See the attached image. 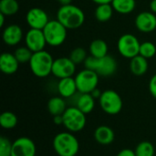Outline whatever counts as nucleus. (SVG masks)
Here are the masks:
<instances>
[{
  "label": "nucleus",
  "instance_id": "5",
  "mask_svg": "<svg viewBox=\"0 0 156 156\" xmlns=\"http://www.w3.org/2000/svg\"><path fill=\"white\" fill-rule=\"evenodd\" d=\"M43 33L47 44L56 48L61 46L67 39L68 29L58 20H49L47 26L43 28Z\"/></svg>",
  "mask_w": 156,
  "mask_h": 156
},
{
  "label": "nucleus",
  "instance_id": "36",
  "mask_svg": "<svg viewBox=\"0 0 156 156\" xmlns=\"http://www.w3.org/2000/svg\"><path fill=\"white\" fill-rule=\"evenodd\" d=\"M93 3L98 5H103V4H112V0H91Z\"/></svg>",
  "mask_w": 156,
  "mask_h": 156
},
{
  "label": "nucleus",
  "instance_id": "26",
  "mask_svg": "<svg viewBox=\"0 0 156 156\" xmlns=\"http://www.w3.org/2000/svg\"><path fill=\"white\" fill-rule=\"evenodd\" d=\"M17 117L12 112H4L0 115V125L5 130L14 129L17 124Z\"/></svg>",
  "mask_w": 156,
  "mask_h": 156
},
{
  "label": "nucleus",
  "instance_id": "29",
  "mask_svg": "<svg viewBox=\"0 0 156 156\" xmlns=\"http://www.w3.org/2000/svg\"><path fill=\"white\" fill-rule=\"evenodd\" d=\"M14 55L16 56V59L18 60L19 63H27L30 61L31 58H32V55H33V52L26 46L24 47H19L17 48L15 52H14Z\"/></svg>",
  "mask_w": 156,
  "mask_h": 156
},
{
  "label": "nucleus",
  "instance_id": "31",
  "mask_svg": "<svg viewBox=\"0 0 156 156\" xmlns=\"http://www.w3.org/2000/svg\"><path fill=\"white\" fill-rule=\"evenodd\" d=\"M12 144L8 138L5 136L0 137V156H11Z\"/></svg>",
  "mask_w": 156,
  "mask_h": 156
},
{
  "label": "nucleus",
  "instance_id": "33",
  "mask_svg": "<svg viewBox=\"0 0 156 156\" xmlns=\"http://www.w3.org/2000/svg\"><path fill=\"white\" fill-rule=\"evenodd\" d=\"M116 156H136L135 155V153H134V151H133V150H131V149H128V148H126V149H122V150H121Z\"/></svg>",
  "mask_w": 156,
  "mask_h": 156
},
{
  "label": "nucleus",
  "instance_id": "2",
  "mask_svg": "<svg viewBox=\"0 0 156 156\" xmlns=\"http://www.w3.org/2000/svg\"><path fill=\"white\" fill-rule=\"evenodd\" d=\"M53 148L58 156H76L80 151V143L70 132H61L53 139Z\"/></svg>",
  "mask_w": 156,
  "mask_h": 156
},
{
  "label": "nucleus",
  "instance_id": "23",
  "mask_svg": "<svg viewBox=\"0 0 156 156\" xmlns=\"http://www.w3.org/2000/svg\"><path fill=\"white\" fill-rule=\"evenodd\" d=\"M112 5L115 12L121 15H128L134 11L136 0H112Z\"/></svg>",
  "mask_w": 156,
  "mask_h": 156
},
{
  "label": "nucleus",
  "instance_id": "25",
  "mask_svg": "<svg viewBox=\"0 0 156 156\" xmlns=\"http://www.w3.org/2000/svg\"><path fill=\"white\" fill-rule=\"evenodd\" d=\"M19 10V4L17 0H1L0 1V13L5 16L16 15Z\"/></svg>",
  "mask_w": 156,
  "mask_h": 156
},
{
  "label": "nucleus",
  "instance_id": "22",
  "mask_svg": "<svg viewBox=\"0 0 156 156\" xmlns=\"http://www.w3.org/2000/svg\"><path fill=\"white\" fill-rule=\"evenodd\" d=\"M89 50H90V56L95 57L97 58H101L108 55L109 47L106 41L99 38V39H94L93 41H91V43L90 44Z\"/></svg>",
  "mask_w": 156,
  "mask_h": 156
},
{
  "label": "nucleus",
  "instance_id": "15",
  "mask_svg": "<svg viewBox=\"0 0 156 156\" xmlns=\"http://www.w3.org/2000/svg\"><path fill=\"white\" fill-rule=\"evenodd\" d=\"M24 37L25 36L23 30L18 25L16 24L9 25L5 27V29L3 30V34H2L3 41L5 45L9 47L17 46Z\"/></svg>",
  "mask_w": 156,
  "mask_h": 156
},
{
  "label": "nucleus",
  "instance_id": "30",
  "mask_svg": "<svg viewBox=\"0 0 156 156\" xmlns=\"http://www.w3.org/2000/svg\"><path fill=\"white\" fill-rule=\"evenodd\" d=\"M87 58H88L87 51L83 48H76L72 49L70 54H69V58L76 65L84 63V61L86 60Z\"/></svg>",
  "mask_w": 156,
  "mask_h": 156
},
{
  "label": "nucleus",
  "instance_id": "32",
  "mask_svg": "<svg viewBox=\"0 0 156 156\" xmlns=\"http://www.w3.org/2000/svg\"><path fill=\"white\" fill-rule=\"evenodd\" d=\"M149 91L151 95L156 99V73L152 76L149 81Z\"/></svg>",
  "mask_w": 156,
  "mask_h": 156
},
{
  "label": "nucleus",
  "instance_id": "27",
  "mask_svg": "<svg viewBox=\"0 0 156 156\" xmlns=\"http://www.w3.org/2000/svg\"><path fill=\"white\" fill-rule=\"evenodd\" d=\"M134 153L136 156H154L155 149L152 143L144 141L136 146Z\"/></svg>",
  "mask_w": 156,
  "mask_h": 156
},
{
  "label": "nucleus",
  "instance_id": "39",
  "mask_svg": "<svg viewBox=\"0 0 156 156\" xmlns=\"http://www.w3.org/2000/svg\"><path fill=\"white\" fill-rule=\"evenodd\" d=\"M58 2L61 5H70L72 0H58Z\"/></svg>",
  "mask_w": 156,
  "mask_h": 156
},
{
  "label": "nucleus",
  "instance_id": "12",
  "mask_svg": "<svg viewBox=\"0 0 156 156\" xmlns=\"http://www.w3.org/2000/svg\"><path fill=\"white\" fill-rule=\"evenodd\" d=\"M26 22L30 28L41 29L49 22L48 15L40 7H32L26 14Z\"/></svg>",
  "mask_w": 156,
  "mask_h": 156
},
{
  "label": "nucleus",
  "instance_id": "14",
  "mask_svg": "<svg viewBox=\"0 0 156 156\" xmlns=\"http://www.w3.org/2000/svg\"><path fill=\"white\" fill-rule=\"evenodd\" d=\"M134 25L140 32L151 33L156 29V15L151 11H143L136 16Z\"/></svg>",
  "mask_w": 156,
  "mask_h": 156
},
{
  "label": "nucleus",
  "instance_id": "38",
  "mask_svg": "<svg viewBox=\"0 0 156 156\" xmlns=\"http://www.w3.org/2000/svg\"><path fill=\"white\" fill-rule=\"evenodd\" d=\"M5 16L2 13H0V27H4L5 24Z\"/></svg>",
  "mask_w": 156,
  "mask_h": 156
},
{
  "label": "nucleus",
  "instance_id": "3",
  "mask_svg": "<svg viewBox=\"0 0 156 156\" xmlns=\"http://www.w3.org/2000/svg\"><path fill=\"white\" fill-rule=\"evenodd\" d=\"M53 62L54 58L52 55L44 49L33 53L32 58L28 63L31 72L36 77L43 79L52 74Z\"/></svg>",
  "mask_w": 156,
  "mask_h": 156
},
{
  "label": "nucleus",
  "instance_id": "13",
  "mask_svg": "<svg viewBox=\"0 0 156 156\" xmlns=\"http://www.w3.org/2000/svg\"><path fill=\"white\" fill-rule=\"evenodd\" d=\"M36 144L28 137H19L12 144L11 156H36Z\"/></svg>",
  "mask_w": 156,
  "mask_h": 156
},
{
  "label": "nucleus",
  "instance_id": "4",
  "mask_svg": "<svg viewBox=\"0 0 156 156\" xmlns=\"http://www.w3.org/2000/svg\"><path fill=\"white\" fill-rule=\"evenodd\" d=\"M83 64L85 69L94 70L99 74V76L101 77L112 76L118 69L116 59L111 55H107L101 58H97L92 56H88Z\"/></svg>",
  "mask_w": 156,
  "mask_h": 156
},
{
  "label": "nucleus",
  "instance_id": "21",
  "mask_svg": "<svg viewBox=\"0 0 156 156\" xmlns=\"http://www.w3.org/2000/svg\"><path fill=\"white\" fill-rule=\"evenodd\" d=\"M48 111L54 117L57 115H62L67 110V102L61 96H55L48 101Z\"/></svg>",
  "mask_w": 156,
  "mask_h": 156
},
{
  "label": "nucleus",
  "instance_id": "35",
  "mask_svg": "<svg viewBox=\"0 0 156 156\" xmlns=\"http://www.w3.org/2000/svg\"><path fill=\"white\" fill-rule=\"evenodd\" d=\"M90 94L94 97V99H98L99 100L101 98V94H102V91H101V90H99L98 88H96Z\"/></svg>",
  "mask_w": 156,
  "mask_h": 156
},
{
  "label": "nucleus",
  "instance_id": "34",
  "mask_svg": "<svg viewBox=\"0 0 156 156\" xmlns=\"http://www.w3.org/2000/svg\"><path fill=\"white\" fill-rule=\"evenodd\" d=\"M54 123L57 125H63V117L62 115H57L54 116Z\"/></svg>",
  "mask_w": 156,
  "mask_h": 156
},
{
  "label": "nucleus",
  "instance_id": "11",
  "mask_svg": "<svg viewBox=\"0 0 156 156\" xmlns=\"http://www.w3.org/2000/svg\"><path fill=\"white\" fill-rule=\"evenodd\" d=\"M25 46L27 47L33 53L41 51L45 49V47L48 45L43 30L30 28L27 31L25 37Z\"/></svg>",
  "mask_w": 156,
  "mask_h": 156
},
{
  "label": "nucleus",
  "instance_id": "18",
  "mask_svg": "<svg viewBox=\"0 0 156 156\" xmlns=\"http://www.w3.org/2000/svg\"><path fill=\"white\" fill-rule=\"evenodd\" d=\"M94 139L101 145H110L115 139V133L110 126L101 125L94 132Z\"/></svg>",
  "mask_w": 156,
  "mask_h": 156
},
{
  "label": "nucleus",
  "instance_id": "9",
  "mask_svg": "<svg viewBox=\"0 0 156 156\" xmlns=\"http://www.w3.org/2000/svg\"><path fill=\"white\" fill-rule=\"evenodd\" d=\"M141 43L137 37L127 33L121 36L117 41V49L120 55L125 58L132 59L139 55Z\"/></svg>",
  "mask_w": 156,
  "mask_h": 156
},
{
  "label": "nucleus",
  "instance_id": "10",
  "mask_svg": "<svg viewBox=\"0 0 156 156\" xmlns=\"http://www.w3.org/2000/svg\"><path fill=\"white\" fill-rule=\"evenodd\" d=\"M76 64L69 58L60 57L54 59L52 66V75L58 80L73 77L76 73Z\"/></svg>",
  "mask_w": 156,
  "mask_h": 156
},
{
  "label": "nucleus",
  "instance_id": "24",
  "mask_svg": "<svg viewBox=\"0 0 156 156\" xmlns=\"http://www.w3.org/2000/svg\"><path fill=\"white\" fill-rule=\"evenodd\" d=\"M114 9L112 5V4H103V5H98L94 11L95 18L101 23L109 21L112 16H113Z\"/></svg>",
  "mask_w": 156,
  "mask_h": 156
},
{
  "label": "nucleus",
  "instance_id": "16",
  "mask_svg": "<svg viewBox=\"0 0 156 156\" xmlns=\"http://www.w3.org/2000/svg\"><path fill=\"white\" fill-rule=\"evenodd\" d=\"M57 90L59 94L64 99H70L77 94L78 88L73 77L60 79L57 85Z\"/></svg>",
  "mask_w": 156,
  "mask_h": 156
},
{
  "label": "nucleus",
  "instance_id": "6",
  "mask_svg": "<svg viewBox=\"0 0 156 156\" xmlns=\"http://www.w3.org/2000/svg\"><path fill=\"white\" fill-rule=\"evenodd\" d=\"M63 126L70 133H79L82 131L87 123L86 114L76 106L68 107L62 114Z\"/></svg>",
  "mask_w": 156,
  "mask_h": 156
},
{
  "label": "nucleus",
  "instance_id": "19",
  "mask_svg": "<svg viewBox=\"0 0 156 156\" xmlns=\"http://www.w3.org/2000/svg\"><path fill=\"white\" fill-rule=\"evenodd\" d=\"M80 93V92H79ZM95 100L90 93H80L77 96L75 105L83 113L90 114L95 108Z\"/></svg>",
  "mask_w": 156,
  "mask_h": 156
},
{
  "label": "nucleus",
  "instance_id": "28",
  "mask_svg": "<svg viewBox=\"0 0 156 156\" xmlns=\"http://www.w3.org/2000/svg\"><path fill=\"white\" fill-rule=\"evenodd\" d=\"M139 55L143 56L144 58L147 59L153 58L156 55L155 45L151 41H144L141 43Z\"/></svg>",
  "mask_w": 156,
  "mask_h": 156
},
{
  "label": "nucleus",
  "instance_id": "1",
  "mask_svg": "<svg viewBox=\"0 0 156 156\" xmlns=\"http://www.w3.org/2000/svg\"><path fill=\"white\" fill-rule=\"evenodd\" d=\"M57 19L67 29H77L85 22L83 10L75 5H61L57 11Z\"/></svg>",
  "mask_w": 156,
  "mask_h": 156
},
{
  "label": "nucleus",
  "instance_id": "20",
  "mask_svg": "<svg viewBox=\"0 0 156 156\" xmlns=\"http://www.w3.org/2000/svg\"><path fill=\"white\" fill-rule=\"evenodd\" d=\"M149 68L148 59L141 55H137L132 59H130V70L135 76L144 75Z\"/></svg>",
  "mask_w": 156,
  "mask_h": 156
},
{
  "label": "nucleus",
  "instance_id": "17",
  "mask_svg": "<svg viewBox=\"0 0 156 156\" xmlns=\"http://www.w3.org/2000/svg\"><path fill=\"white\" fill-rule=\"evenodd\" d=\"M19 62L16 56L9 52H5L0 57V69L5 75L15 74L19 67Z\"/></svg>",
  "mask_w": 156,
  "mask_h": 156
},
{
  "label": "nucleus",
  "instance_id": "37",
  "mask_svg": "<svg viewBox=\"0 0 156 156\" xmlns=\"http://www.w3.org/2000/svg\"><path fill=\"white\" fill-rule=\"evenodd\" d=\"M150 11L156 15V0H152L150 3Z\"/></svg>",
  "mask_w": 156,
  "mask_h": 156
},
{
  "label": "nucleus",
  "instance_id": "7",
  "mask_svg": "<svg viewBox=\"0 0 156 156\" xmlns=\"http://www.w3.org/2000/svg\"><path fill=\"white\" fill-rule=\"evenodd\" d=\"M99 104L101 110L108 115L119 114L123 107L122 97L113 90H106L102 91V94L99 99Z\"/></svg>",
  "mask_w": 156,
  "mask_h": 156
},
{
  "label": "nucleus",
  "instance_id": "8",
  "mask_svg": "<svg viewBox=\"0 0 156 156\" xmlns=\"http://www.w3.org/2000/svg\"><path fill=\"white\" fill-rule=\"evenodd\" d=\"M80 93H91L99 84V74L91 69H84L74 77Z\"/></svg>",
  "mask_w": 156,
  "mask_h": 156
}]
</instances>
